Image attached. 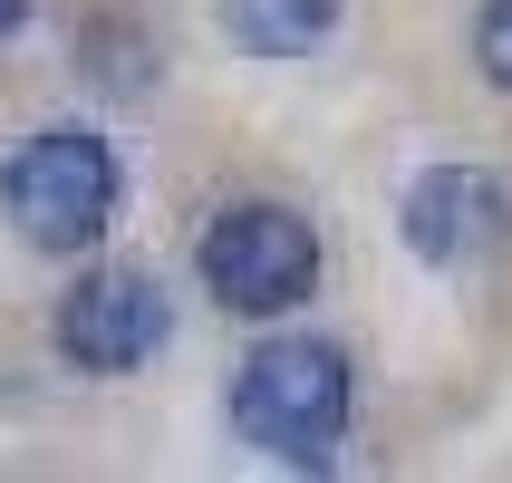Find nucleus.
Listing matches in <instances>:
<instances>
[{
    "mask_svg": "<svg viewBox=\"0 0 512 483\" xmlns=\"http://www.w3.org/2000/svg\"><path fill=\"white\" fill-rule=\"evenodd\" d=\"M474 58H484L493 87H512V0H484V20H474Z\"/></svg>",
    "mask_w": 512,
    "mask_h": 483,
    "instance_id": "0eeeda50",
    "label": "nucleus"
},
{
    "mask_svg": "<svg viewBox=\"0 0 512 483\" xmlns=\"http://www.w3.org/2000/svg\"><path fill=\"white\" fill-rule=\"evenodd\" d=\"M493 223H503V184L474 165H426L416 184H406L397 203V232H406V252L435 261V271H455V261H474L493 242Z\"/></svg>",
    "mask_w": 512,
    "mask_h": 483,
    "instance_id": "39448f33",
    "label": "nucleus"
},
{
    "mask_svg": "<svg viewBox=\"0 0 512 483\" xmlns=\"http://www.w3.org/2000/svg\"><path fill=\"white\" fill-rule=\"evenodd\" d=\"M116 203H126V165L97 126H39V136L0 165V213L29 252L49 261H78L107 242Z\"/></svg>",
    "mask_w": 512,
    "mask_h": 483,
    "instance_id": "f257e3e1",
    "label": "nucleus"
},
{
    "mask_svg": "<svg viewBox=\"0 0 512 483\" xmlns=\"http://www.w3.org/2000/svg\"><path fill=\"white\" fill-rule=\"evenodd\" d=\"M339 29V0H223V39L252 58H310Z\"/></svg>",
    "mask_w": 512,
    "mask_h": 483,
    "instance_id": "423d86ee",
    "label": "nucleus"
},
{
    "mask_svg": "<svg viewBox=\"0 0 512 483\" xmlns=\"http://www.w3.org/2000/svg\"><path fill=\"white\" fill-rule=\"evenodd\" d=\"M194 271L232 319H290L319 290V232L290 203H232V213L203 223Z\"/></svg>",
    "mask_w": 512,
    "mask_h": 483,
    "instance_id": "7ed1b4c3",
    "label": "nucleus"
},
{
    "mask_svg": "<svg viewBox=\"0 0 512 483\" xmlns=\"http://www.w3.org/2000/svg\"><path fill=\"white\" fill-rule=\"evenodd\" d=\"M165 339H174V300H165L155 271H136V261H97V271L58 300V358L87 368V377L145 368Z\"/></svg>",
    "mask_w": 512,
    "mask_h": 483,
    "instance_id": "20e7f679",
    "label": "nucleus"
},
{
    "mask_svg": "<svg viewBox=\"0 0 512 483\" xmlns=\"http://www.w3.org/2000/svg\"><path fill=\"white\" fill-rule=\"evenodd\" d=\"M29 20V0H0V29H20Z\"/></svg>",
    "mask_w": 512,
    "mask_h": 483,
    "instance_id": "6e6552de",
    "label": "nucleus"
},
{
    "mask_svg": "<svg viewBox=\"0 0 512 483\" xmlns=\"http://www.w3.org/2000/svg\"><path fill=\"white\" fill-rule=\"evenodd\" d=\"M232 435L271 464H339V435H348V358L329 339H271L242 358L232 377Z\"/></svg>",
    "mask_w": 512,
    "mask_h": 483,
    "instance_id": "f03ea898",
    "label": "nucleus"
}]
</instances>
